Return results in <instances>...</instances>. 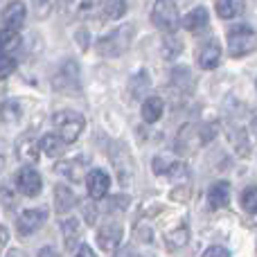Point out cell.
<instances>
[{
	"label": "cell",
	"instance_id": "6da1fadb",
	"mask_svg": "<svg viewBox=\"0 0 257 257\" xmlns=\"http://www.w3.org/2000/svg\"><path fill=\"white\" fill-rule=\"evenodd\" d=\"M52 126H54V136H59L66 145H72L77 138L84 133L86 120L81 113L75 111H59L52 115Z\"/></svg>",
	"mask_w": 257,
	"mask_h": 257
},
{
	"label": "cell",
	"instance_id": "7a4b0ae2",
	"mask_svg": "<svg viewBox=\"0 0 257 257\" xmlns=\"http://www.w3.org/2000/svg\"><path fill=\"white\" fill-rule=\"evenodd\" d=\"M214 133H217V124H210V122L185 124L178 131V142H181L183 149L194 151V149H201L203 145H208L214 138Z\"/></svg>",
	"mask_w": 257,
	"mask_h": 257
},
{
	"label": "cell",
	"instance_id": "3957f363",
	"mask_svg": "<svg viewBox=\"0 0 257 257\" xmlns=\"http://www.w3.org/2000/svg\"><path fill=\"white\" fill-rule=\"evenodd\" d=\"M131 41H133V27L131 25L117 27L111 34L102 36L97 41V52L102 57H120V54H124L131 48Z\"/></svg>",
	"mask_w": 257,
	"mask_h": 257
},
{
	"label": "cell",
	"instance_id": "277c9868",
	"mask_svg": "<svg viewBox=\"0 0 257 257\" xmlns=\"http://www.w3.org/2000/svg\"><path fill=\"white\" fill-rule=\"evenodd\" d=\"M151 23L165 34H174L181 25V16H178V7L174 0H156L151 7Z\"/></svg>",
	"mask_w": 257,
	"mask_h": 257
},
{
	"label": "cell",
	"instance_id": "5b68a950",
	"mask_svg": "<svg viewBox=\"0 0 257 257\" xmlns=\"http://www.w3.org/2000/svg\"><path fill=\"white\" fill-rule=\"evenodd\" d=\"M257 48V34L248 25H235L228 30V54L244 57Z\"/></svg>",
	"mask_w": 257,
	"mask_h": 257
},
{
	"label": "cell",
	"instance_id": "8992f818",
	"mask_svg": "<svg viewBox=\"0 0 257 257\" xmlns=\"http://www.w3.org/2000/svg\"><path fill=\"white\" fill-rule=\"evenodd\" d=\"M45 221H48V210L45 208H30V210H23V212L18 214L16 228L23 237H27V235L39 230Z\"/></svg>",
	"mask_w": 257,
	"mask_h": 257
},
{
	"label": "cell",
	"instance_id": "52a82bcc",
	"mask_svg": "<svg viewBox=\"0 0 257 257\" xmlns=\"http://www.w3.org/2000/svg\"><path fill=\"white\" fill-rule=\"evenodd\" d=\"M111 158H113V165L117 169V178H120L122 185H128L133 178V158L128 156V151L124 149V145L115 142L113 145V151H111Z\"/></svg>",
	"mask_w": 257,
	"mask_h": 257
},
{
	"label": "cell",
	"instance_id": "ba28073f",
	"mask_svg": "<svg viewBox=\"0 0 257 257\" xmlns=\"http://www.w3.org/2000/svg\"><path fill=\"white\" fill-rule=\"evenodd\" d=\"M54 88L66 90V93H77L79 90V68L75 61H68L61 66V70L54 75Z\"/></svg>",
	"mask_w": 257,
	"mask_h": 257
},
{
	"label": "cell",
	"instance_id": "9c48e42d",
	"mask_svg": "<svg viewBox=\"0 0 257 257\" xmlns=\"http://www.w3.org/2000/svg\"><path fill=\"white\" fill-rule=\"evenodd\" d=\"M86 187H88V194L90 199H104V196L108 194V190H111V178H108L106 172H102V169H90L88 174H86Z\"/></svg>",
	"mask_w": 257,
	"mask_h": 257
},
{
	"label": "cell",
	"instance_id": "30bf717a",
	"mask_svg": "<svg viewBox=\"0 0 257 257\" xmlns=\"http://www.w3.org/2000/svg\"><path fill=\"white\" fill-rule=\"evenodd\" d=\"M16 187L21 194L25 196H36L43 187V181H41V174L32 167H23L16 176Z\"/></svg>",
	"mask_w": 257,
	"mask_h": 257
},
{
	"label": "cell",
	"instance_id": "8fae6325",
	"mask_svg": "<svg viewBox=\"0 0 257 257\" xmlns=\"http://www.w3.org/2000/svg\"><path fill=\"white\" fill-rule=\"evenodd\" d=\"M25 18H27V7L21 3V0H14V3H9L3 12V25H5V30L18 32L23 25H25Z\"/></svg>",
	"mask_w": 257,
	"mask_h": 257
},
{
	"label": "cell",
	"instance_id": "7c38bea8",
	"mask_svg": "<svg viewBox=\"0 0 257 257\" xmlns=\"http://www.w3.org/2000/svg\"><path fill=\"white\" fill-rule=\"evenodd\" d=\"M151 169L154 174H160V176H185L187 174V165L181 163V160H172V158H165V156H156L154 163H151Z\"/></svg>",
	"mask_w": 257,
	"mask_h": 257
},
{
	"label": "cell",
	"instance_id": "4fadbf2b",
	"mask_svg": "<svg viewBox=\"0 0 257 257\" xmlns=\"http://www.w3.org/2000/svg\"><path fill=\"white\" fill-rule=\"evenodd\" d=\"M219 61H221V48H219L217 41H208V43L201 45L199 54H196V63H199V68H203V70H212V68L219 66Z\"/></svg>",
	"mask_w": 257,
	"mask_h": 257
},
{
	"label": "cell",
	"instance_id": "5bb4252c",
	"mask_svg": "<svg viewBox=\"0 0 257 257\" xmlns=\"http://www.w3.org/2000/svg\"><path fill=\"white\" fill-rule=\"evenodd\" d=\"M86 165H88V158H84V156H79V158H68L57 165V172L63 174L66 178H70V181L79 183V181H84Z\"/></svg>",
	"mask_w": 257,
	"mask_h": 257
},
{
	"label": "cell",
	"instance_id": "9a60e30c",
	"mask_svg": "<svg viewBox=\"0 0 257 257\" xmlns=\"http://www.w3.org/2000/svg\"><path fill=\"white\" fill-rule=\"evenodd\" d=\"M122 239V226L117 221H111L106 226H102V230L97 232V241L104 250H113Z\"/></svg>",
	"mask_w": 257,
	"mask_h": 257
},
{
	"label": "cell",
	"instance_id": "2e32d148",
	"mask_svg": "<svg viewBox=\"0 0 257 257\" xmlns=\"http://www.w3.org/2000/svg\"><path fill=\"white\" fill-rule=\"evenodd\" d=\"M228 201H230V185H228L226 181L214 183V185L210 187V192H208V205H210V210L226 208Z\"/></svg>",
	"mask_w": 257,
	"mask_h": 257
},
{
	"label": "cell",
	"instance_id": "e0dca14e",
	"mask_svg": "<svg viewBox=\"0 0 257 257\" xmlns=\"http://www.w3.org/2000/svg\"><path fill=\"white\" fill-rule=\"evenodd\" d=\"M140 113H142V120H145L147 124H154V122H158L160 117H163L165 102L160 97H147L140 106Z\"/></svg>",
	"mask_w": 257,
	"mask_h": 257
},
{
	"label": "cell",
	"instance_id": "ac0fdd59",
	"mask_svg": "<svg viewBox=\"0 0 257 257\" xmlns=\"http://www.w3.org/2000/svg\"><path fill=\"white\" fill-rule=\"evenodd\" d=\"M208 21H210L208 9H205V7H196V9H192L185 18H183L181 25L185 27L187 32H201V30H205V27H208Z\"/></svg>",
	"mask_w": 257,
	"mask_h": 257
},
{
	"label": "cell",
	"instance_id": "d6986e66",
	"mask_svg": "<svg viewBox=\"0 0 257 257\" xmlns=\"http://www.w3.org/2000/svg\"><path fill=\"white\" fill-rule=\"evenodd\" d=\"M246 9L244 0H217V14L223 21H232V18L241 16Z\"/></svg>",
	"mask_w": 257,
	"mask_h": 257
},
{
	"label": "cell",
	"instance_id": "ffe728a7",
	"mask_svg": "<svg viewBox=\"0 0 257 257\" xmlns=\"http://www.w3.org/2000/svg\"><path fill=\"white\" fill-rule=\"evenodd\" d=\"M39 147L45 156H52V158H59V156L66 151V142H63L59 136H54V133H45V136L39 140Z\"/></svg>",
	"mask_w": 257,
	"mask_h": 257
},
{
	"label": "cell",
	"instance_id": "44dd1931",
	"mask_svg": "<svg viewBox=\"0 0 257 257\" xmlns=\"http://www.w3.org/2000/svg\"><path fill=\"white\" fill-rule=\"evenodd\" d=\"M99 3H102V0H59V5H61L63 14H68V16L93 12V9L97 7Z\"/></svg>",
	"mask_w": 257,
	"mask_h": 257
},
{
	"label": "cell",
	"instance_id": "7402d4cb",
	"mask_svg": "<svg viewBox=\"0 0 257 257\" xmlns=\"http://www.w3.org/2000/svg\"><path fill=\"white\" fill-rule=\"evenodd\" d=\"M75 203H77V196L72 194L66 185L54 187V205H57L59 212H68V210H72L75 208Z\"/></svg>",
	"mask_w": 257,
	"mask_h": 257
},
{
	"label": "cell",
	"instance_id": "603a6c76",
	"mask_svg": "<svg viewBox=\"0 0 257 257\" xmlns=\"http://www.w3.org/2000/svg\"><path fill=\"white\" fill-rule=\"evenodd\" d=\"M187 239H190V230L185 223H178L174 230L165 232V241L169 248H183V246H187Z\"/></svg>",
	"mask_w": 257,
	"mask_h": 257
},
{
	"label": "cell",
	"instance_id": "cb8c5ba5",
	"mask_svg": "<svg viewBox=\"0 0 257 257\" xmlns=\"http://www.w3.org/2000/svg\"><path fill=\"white\" fill-rule=\"evenodd\" d=\"M39 154H41V147H39L36 140H32V138H23V140L18 142V156H21V160L34 165L36 160H39Z\"/></svg>",
	"mask_w": 257,
	"mask_h": 257
},
{
	"label": "cell",
	"instance_id": "d4e9b609",
	"mask_svg": "<svg viewBox=\"0 0 257 257\" xmlns=\"http://www.w3.org/2000/svg\"><path fill=\"white\" fill-rule=\"evenodd\" d=\"M21 45V34L14 30H0V54H9Z\"/></svg>",
	"mask_w": 257,
	"mask_h": 257
},
{
	"label": "cell",
	"instance_id": "484cf974",
	"mask_svg": "<svg viewBox=\"0 0 257 257\" xmlns=\"http://www.w3.org/2000/svg\"><path fill=\"white\" fill-rule=\"evenodd\" d=\"M61 230H63L66 246L68 248H75L77 239H79V223H77V219H66V221H61Z\"/></svg>",
	"mask_w": 257,
	"mask_h": 257
},
{
	"label": "cell",
	"instance_id": "4316f807",
	"mask_svg": "<svg viewBox=\"0 0 257 257\" xmlns=\"http://www.w3.org/2000/svg\"><path fill=\"white\" fill-rule=\"evenodd\" d=\"M128 5L126 0H106L104 3V16L111 18V21H117V18H122L126 14Z\"/></svg>",
	"mask_w": 257,
	"mask_h": 257
},
{
	"label": "cell",
	"instance_id": "83f0119b",
	"mask_svg": "<svg viewBox=\"0 0 257 257\" xmlns=\"http://www.w3.org/2000/svg\"><path fill=\"white\" fill-rule=\"evenodd\" d=\"M181 50H183L181 39H176L174 34H167V36L163 39V57H165V59L178 57V54H181Z\"/></svg>",
	"mask_w": 257,
	"mask_h": 257
},
{
	"label": "cell",
	"instance_id": "f1b7e54d",
	"mask_svg": "<svg viewBox=\"0 0 257 257\" xmlns=\"http://www.w3.org/2000/svg\"><path fill=\"white\" fill-rule=\"evenodd\" d=\"M241 208L250 214L257 212V187H246L241 192Z\"/></svg>",
	"mask_w": 257,
	"mask_h": 257
},
{
	"label": "cell",
	"instance_id": "f546056e",
	"mask_svg": "<svg viewBox=\"0 0 257 257\" xmlns=\"http://www.w3.org/2000/svg\"><path fill=\"white\" fill-rule=\"evenodd\" d=\"M59 0H32V7H34L36 18H48L52 14V9L57 7Z\"/></svg>",
	"mask_w": 257,
	"mask_h": 257
},
{
	"label": "cell",
	"instance_id": "4dcf8cb0",
	"mask_svg": "<svg viewBox=\"0 0 257 257\" xmlns=\"http://www.w3.org/2000/svg\"><path fill=\"white\" fill-rule=\"evenodd\" d=\"M16 70V61L9 54H0V79H7Z\"/></svg>",
	"mask_w": 257,
	"mask_h": 257
},
{
	"label": "cell",
	"instance_id": "1f68e13d",
	"mask_svg": "<svg viewBox=\"0 0 257 257\" xmlns=\"http://www.w3.org/2000/svg\"><path fill=\"white\" fill-rule=\"evenodd\" d=\"M203 257H230V253H228L223 246H210L203 253Z\"/></svg>",
	"mask_w": 257,
	"mask_h": 257
},
{
	"label": "cell",
	"instance_id": "d6a6232c",
	"mask_svg": "<svg viewBox=\"0 0 257 257\" xmlns=\"http://www.w3.org/2000/svg\"><path fill=\"white\" fill-rule=\"evenodd\" d=\"M7 241H9V230L5 226H0V255H3V250H5V246H7Z\"/></svg>",
	"mask_w": 257,
	"mask_h": 257
},
{
	"label": "cell",
	"instance_id": "836d02e7",
	"mask_svg": "<svg viewBox=\"0 0 257 257\" xmlns=\"http://www.w3.org/2000/svg\"><path fill=\"white\" fill-rule=\"evenodd\" d=\"M75 257H97L93 253V248H90V246H86V244H81L79 246V250H77V255Z\"/></svg>",
	"mask_w": 257,
	"mask_h": 257
},
{
	"label": "cell",
	"instance_id": "e575fe53",
	"mask_svg": "<svg viewBox=\"0 0 257 257\" xmlns=\"http://www.w3.org/2000/svg\"><path fill=\"white\" fill-rule=\"evenodd\" d=\"M39 257H59V255L54 253V248H43V250L39 253Z\"/></svg>",
	"mask_w": 257,
	"mask_h": 257
},
{
	"label": "cell",
	"instance_id": "d590c367",
	"mask_svg": "<svg viewBox=\"0 0 257 257\" xmlns=\"http://www.w3.org/2000/svg\"><path fill=\"white\" fill-rule=\"evenodd\" d=\"M9 257H27V255L21 253V250H12V253H9Z\"/></svg>",
	"mask_w": 257,
	"mask_h": 257
},
{
	"label": "cell",
	"instance_id": "8d00e7d4",
	"mask_svg": "<svg viewBox=\"0 0 257 257\" xmlns=\"http://www.w3.org/2000/svg\"><path fill=\"white\" fill-rule=\"evenodd\" d=\"M255 128H257V120H255Z\"/></svg>",
	"mask_w": 257,
	"mask_h": 257
}]
</instances>
